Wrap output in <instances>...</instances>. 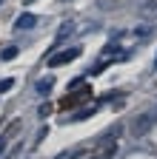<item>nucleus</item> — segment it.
Instances as JSON below:
<instances>
[{
	"mask_svg": "<svg viewBox=\"0 0 157 159\" xmlns=\"http://www.w3.org/2000/svg\"><path fill=\"white\" fill-rule=\"evenodd\" d=\"M154 122H157V108H154V111H149L146 116H140V119L134 122V128H131V131H134V136H143V134H146Z\"/></svg>",
	"mask_w": 157,
	"mask_h": 159,
	"instance_id": "7ed1b4c3",
	"label": "nucleus"
},
{
	"mask_svg": "<svg viewBox=\"0 0 157 159\" xmlns=\"http://www.w3.org/2000/svg\"><path fill=\"white\" fill-rule=\"evenodd\" d=\"M34 26H37V17H34V14H20V17L14 20V29H17V31H23V29H34Z\"/></svg>",
	"mask_w": 157,
	"mask_h": 159,
	"instance_id": "20e7f679",
	"label": "nucleus"
},
{
	"mask_svg": "<svg viewBox=\"0 0 157 159\" xmlns=\"http://www.w3.org/2000/svg\"><path fill=\"white\" fill-rule=\"evenodd\" d=\"M12 85H14V80H12V77H9V80H3V83H0V94H3V91H9Z\"/></svg>",
	"mask_w": 157,
	"mask_h": 159,
	"instance_id": "9d476101",
	"label": "nucleus"
},
{
	"mask_svg": "<svg viewBox=\"0 0 157 159\" xmlns=\"http://www.w3.org/2000/svg\"><path fill=\"white\" fill-rule=\"evenodd\" d=\"M89 97H91V88H89V85H80L74 94L63 97V102H60V105H63V108H74V105H80L83 99H89Z\"/></svg>",
	"mask_w": 157,
	"mask_h": 159,
	"instance_id": "f03ea898",
	"label": "nucleus"
},
{
	"mask_svg": "<svg viewBox=\"0 0 157 159\" xmlns=\"http://www.w3.org/2000/svg\"><path fill=\"white\" fill-rule=\"evenodd\" d=\"M17 128H20V122H12V125L6 128V134H3V136H0V153H3V151H6V145L12 142V136L17 134Z\"/></svg>",
	"mask_w": 157,
	"mask_h": 159,
	"instance_id": "39448f33",
	"label": "nucleus"
},
{
	"mask_svg": "<svg viewBox=\"0 0 157 159\" xmlns=\"http://www.w3.org/2000/svg\"><path fill=\"white\" fill-rule=\"evenodd\" d=\"M0 3H3V0H0Z\"/></svg>",
	"mask_w": 157,
	"mask_h": 159,
	"instance_id": "f8f14e48",
	"label": "nucleus"
},
{
	"mask_svg": "<svg viewBox=\"0 0 157 159\" xmlns=\"http://www.w3.org/2000/svg\"><path fill=\"white\" fill-rule=\"evenodd\" d=\"M154 66H157V60H154Z\"/></svg>",
	"mask_w": 157,
	"mask_h": 159,
	"instance_id": "9b49d317",
	"label": "nucleus"
},
{
	"mask_svg": "<svg viewBox=\"0 0 157 159\" xmlns=\"http://www.w3.org/2000/svg\"><path fill=\"white\" fill-rule=\"evenodd\" d=\"M80 57V48H66V51H57V54H52L49 57V66L52 68H57V66H66V63H71V60H77Z\"/></svg>",
	"mask_w": 157,
	"mask_h": 159,
	"instance_id": "f257e3e1",
	"label": "nucleus"
},
{
	"mask_svg": "<svg viewBox=\"0 0 157 159\" xmlns=\"http://www.w3.org/2000/svg\"><path fill=\"white\" fill-rule=\"evenodd\" d=\"M17 51H20L17 46H9V48H3V51H0V60H14V57H17Z\"/></svg>",
	"mask_w": 157,
	"mask_h": 159,
	"instance_id": "6e6552de",
	"label": "nucleus"
},
{
	"mask_svg": "<svg viewBox=\"0 0 157 159\" xmlns=\"http://www.w3.org/2000/svg\"><path fill=\"white\" fill-rule=\"evenodd\" d=\"M52 88H54V77H46V80L37 83V94H49Z\"/></svg>",
	"mask_w": 157,
	"mask_h": 159,
	"instance_id": "423d86ee",
	"label": "nucleus"
},
{
	"mask_svg": "<svg viewBox=\"0 0 157 159\" xmlns=\"http://www.w3.org/2000/svg\"><path fill=\"white\" fill-rule=\"evenodd\" d=\"M91 114H94V108H83V111H80V114H77V116H74V119H89V116H91Z\"/></svg>",
	"mask_w": 157,
	"mask_h": 159,
	"instance_id": "1a4fd4ad",
	"label": "nucleus"
},
{
	"mask_svg": "<svg viewBox=\"0 0 157 159\" xmlns=\"http://www.w3.org/2000/svg\"><path fill=\"white\" fill-rule=\"evenodd\" d=\"M140 11L143 14H154L157 11V0H143V3H140Z\"/></svg>",
	"mask_w": 157,
	"mask_h": 159,
	"instance_id": "0eeeda50",
	"label": "nucleus"
}]
</instances>
